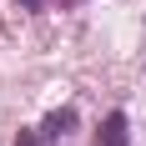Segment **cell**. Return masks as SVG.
Masks as SVG:
<instances>
[{
	"mask_svg": "<svg viewBox=\"0 0 146 146\" xmlns=\"http://www.w3.org/2000/svg\"><path fill=\"white\" fill-rule=\"evenodd\" d=\"M96 146H131V136H126V116H121V111H111V116L101 121Z\"/></svg>",
	"mask_w": 146,
	"mask_h": 146,
	"instance_id": "cell-1",
	"label": "cell"
},
{
	"mask_svg": "<svg viewBox=\"0 0 146 146\" xmlns=\"http://www.w3.org/2000/svg\"><path fill=\"white\" fill-rule=\"evenodd\" d=\"M45 136H50V141H60V136L66 131H76V111L71 106H66V111H50V116H45V126H40Z\"/></svg>",
	"mask_w": 146,
	"mask_h": 146,
	"instance_id": "cell-2",
	"label": "cell"
},
{
	"mask_svg": "<svg viewBox=\"0 0 146 146\" xmlns=\"http://www.w3.org/2000/svg\"><path fill=\"white\" fill-rule=\"evenodd\" d=\"M15 146H40V136H35V131H20V136H15Z\"/></svg>",
	"mask_w": 146,
	"mask_h": 146,
	"instance_id": "cell-3",
	"label": "cell"
},
{
	"mask_svg": "<svg viewBox=\"0 0 146 146\" xmlns=\"http://www.w3.org/2000/svg\"><path fill=\"white\" fill-rule=\"evenodd\" d=\"M20 5H25V10H40V0H20Z\"/></svg>",
	"mask_w": 146,
	"mask_h": 146,
	"instance_id": "cell-4",
	"label": "cell"
}]
</instances>
